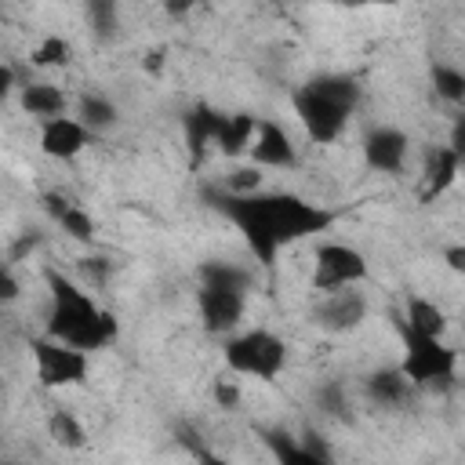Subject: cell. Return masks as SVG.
<instances>
[{"label":"cell","mask_w":465,"mask_h":465,"mask_svg":"<svg viewBox=\"0 0 465 465\" xmlns=\"http://www.w3.org/2000/svg\"><path fill=\"white\" fill-rule=\"evenodd\" d=\"M262 440H265V447H269L276 465H338L331 458V450L316 440V432L291 436L287 429H265Z\"/></svg>","instance_id":"cell-12"},{"label":"cell","mask_w":465,"mask_h":465,"mask_svg":"<svg viewBox=\"0 0 465 465\" xmlns=\"http://www.w3.org/2000/svg\"><path fill=\"white\" fill-rule=\"evenodd\" d=\"M360 149H363V163L371 171L400 174L407 163V153H411V138H407V131H400L392 124H374V127H367Z\"/></svg>","instance_id":"cell-10"},{"label":"cell","mask_w":465,"mask_h":465,"mask_svg":"<svg viewBox=\"0 0 465 465\" xmlns=\"http://www.w3.org/2000/svg\"><path fill=\"white\" fill-rule=\"evenodd\" d=\"M29 62H33L36 69H65V65H73V44H69L65 36H58V33H47V36L33 47Z\"/></svg>","instance_id":"cell-25"},{"label":"cell","mask_w":465,"mask_h":465,"mask_svg":"<svg viewBox=\"0 0 465 465\" xmlns=\"http://www.w3.org/2000/svg\"><path fill=\"white\" fill-rule=\"evenodd\" d=\"M200 200L218 211L225 222L236 225V232L243 236L247 251L262 262V265H276L280 251L305 240V236H316V232H327L334 225V211H327L323 203H312L298 193H283V189H262V193H251V196H229L222 193L218 185H207L200 189Z\"/></svg>","instance_id":"cell-1"},{"label":"cell","mask_w":465,"mask_h":465,"mask_svg":"<svg viewBox=\"0 0 465 465\" xmlns=\"http://www.w3.org/2000/svg\"><path fill=\"white\" fill-rule=\"evenodd\" d=\"M316 403H320V411L331 414V418H341V421L352 418L349 396H345V385H341V381H323V385L316 389Z\"/></svg>","instance_id":"cell-29"},{"label":"cell","mask_w":465,"mask_h":465,"mask_svg":"<svg viewBox=\"0 0 465 465\" xmlns=\"http://www.w3.org/2000/svg\"><path fill=\"white\" fill-rule=\"evenodd\" d=\"M44 211H47V214L58 222V229H62L69 240H76V243H91L94 232H98V225H94V218L87 214V207L73 203V200L62 196V193H44Z\"/></svg>","instance_id":"cell-19"},{"label":"cell","mask_w":465,"mask_h":465,"mask_svg":"<svg viewBox=\"0 0 465 465\" xmlns=\"http://www.w3.org/2000/svg\"><path fill=\"white\" fill-rule=\"evenodd\" d=\"M461 167H465V153L450 149L447 142H443V145H432V149L425 153V160H421V203L440 200V196L458 182Z\"/></svg>","instance_id":"cell-15"},{"label":"cell","mask_w":465,"mask_h":465,"mask_svg":"<svg viewBox=\"0 0 465 465\" xmlns=\"http://www.w3.org/2000/svg\"><path fill=\"white\" fill-rule=\"evenodd\" d=\"M29 356H33V371H36V381L40 389H76L87 381L91 374V356L73 349V345H62L47 334H36L29 338Z\"/></svg>","instance_id":"cell-6"},{"label":"cell","mask_w":465,"mask_h":465,"mask_svg":"<svg viewBox=\"0 0 465 465\" xmlns=\"http://www.w3.org/2000/svg\"><path fill=\"white\" fill-rule=\"evenodd\" d=\"M247 160L262 171H291V167H298V149H294V142L280 120L258 116V131H254V142L247 149Z\"/></svg>","instance_id":"cell-9"},{"label":"cell","mask_w":465,"mask_h":465,"mask_svg":"<svg viewBox=\"0 0 465 465\" xmlns=\"http://www.w3.org/2000/svg\"><path fill=\"white\" fill-rule=\"evenodd\" d=\"M254 131H258V116L254 113H222L218 116V131H214V153L225 156V160H236V156H247L251 142H254Z\"/></svg>","instance_id":"cell-18"},{"label":"cell","mask_w":465,"mask_h":465,"mask_svg":"<svg viewBox=\"0 0 465 465\" xmlns=\"http://www.w3.org/2000/svg\"><path fill=\"white\" fill-rule=\"evenodd\" d=\"M218 189L229 193V196H251V193H262L265 189V174L254 163H232V171L218 182Z\"/></svg>","instance_id":"cell-26"},{"label":"cell","mask_w":465,"mask_h":465,"mask_svg":"<svg viewBox=\"0 0 465 465\" xmlns=\"http://www.w3.org/2000/svg\"><path fill=\"white\" fill-rule=\"evenodd\" d=\"M360 98H363V87L352 73H316L309 76L294 94H291V105H294V116L305 131L309 142L316 145H331L345 134L352 113L360 109Z\"/></svg>","instance_id":"cell-3"},{"label":"cell","mask_w":465,"mask_h":465,"mask_svg":"<svg viewBox=\"0 0 465 465\" xmlns=\"http://www.w3.org/2000/svg\"><path fill=\"white\" fill-rule=\"evenodd\" d=\"M211 396H214V403H218L222 411H236V407H240V400H243V392H240V378H229V374L214 378Z\"/></svg>","instance_id":"cell-30"},{"label":"cell","mask_w":465,"mask_h":465,"mask_svg":"<svg viewBox=\"0 0 465 465\" xmlns=\"http://www.w3.org/2000/svg\"><path fill=\"white\" fill-rule=\"evenodd\" d=\"M400 341L403 356L396 367L414 389H450L458 381V349H450L443 338H429L400 323Z\"/></svg>","instance_id":"cell-5"},{"label":"cell","mask_w":465,"mask_h":465,"mask_svg":"<svg viewBox=\"0 0 465 465\" xmlns=\"http://www.w3.org/2000/svg\"><path fill=\"white\" fill-rule=\"evenodd\" d=\"M200 287L207 291H232V294H247L254 287V272L240 262H225V258H207L196 269Z\"/></svg>","instance_id":"cell-20"},{"label":"cell","mask_w":465,"mask_h":465,"mask_svg":"<svg viewBox=\"0 0 465 465\" xmlns=\"http://www.w3.org/2000/svg\"><path fill=\"white\" fill-rule=\"evenodd\" d=\"M429 84H432V94L440 102H447V105L465 102V73L454 62H432L429 65Z\"/></svg>","instance_id":"cell-24"},{"label":"cell","mask_w":465,"mask_h":465,"mask_svg":"<svg viewBox=\"0 0 465 465\" xmlns=\"http://www.w3.org/2000/svg\"><path fill=\"white\" fill-rule=\"evenodd\" d=\"M196 309H200V323L207 334L214 338H229L240 331L243 316H247V294H232V291H196Z\"/></svg>","instance_id":"cell-11"},{"label":"cell","mask_w":465,"mask_h":465,"mask_svg":"<svg viewBox=\"0 0 465 465\" xmlns=\"http://www.w3.org/2000/svg\"><path fill=\"white\" fill-rule=\"evenodd\" d=\"M44 283H47V316H44L47 338L73 345L87 356L109 349L120 338V320L73 276L58 269H44Z\"/></svg>","instance_id":"cell-2"},{"label":"cell","mask_w":465,"mask_h":465,"mask_svg":"<svg viewBox=\"0 0 465 465\" xmlns=\"http://www.w3.org/2000/svg\"><path fill=\"white\" fill-rule=\"evenodd\" d=\"M443 262H447L454 272H465V247H461V243H450V247L443 251Z\"/></svg>","instance_id":"cell-34"},{"label":"cell","mask_w":465,"mask_h":465,"mask_svg":"<svg viewBox=\"0 0 465 465\" xmlns=\"http://www.w3.org/2000/svg\"><path fill=\"white\" fill-rule=\"evenodd\" d=\"M400 323L411 327V331H418V334H429V338H443L447 327H450L447 312H443L432 298H421V294H407V302H403V320H400Z\"/></svg>","instance_id":"cell-21"},{"label":"cell","mask_w":465,"mask_h":465,"mask_svg":"<svg viewBox=\"0 0 465 465\" xmlns=\"http://www.w3.org/2000/svg\"><path fill=\"white\" fill-rule=\"evenodd\" d=\"M363 396L381 411H403L411 403V396H414V385L392 363V367H378V371L363 374Z\"/></svg>","instance_id":"cell-16"},{"label":"cell","mask_w":465,"mask_h":465,"mask_svg":"<svg viewBox=\"0 0 465 465\" xmlns=\"http://www.w3.org/2000/svg\"><path fill=\"white\" fill-rule=\"evenodd\" d=\"M287 341L269 327H247L222 338V363L232 378L276 381L287 367Z\"/></svg>","instance_id":"cell-4"},{"label":"cell","mask_w":465,"mask_h":465,"mask_svg":"<svg viewBox=\"0 0 465 465\" xmlns=\"http://www.w3.org/2000/svg\"><path fill=\"white\" fill-rule=\"evenodd\" d=\"M371 272L367 258L360 247L341 243V240H320L312 251V291L316 294H331V291H345L363 283Z\"/></svg>","instance_id":"cell-7"},{"label":"cell","mask_w":465,"mask_h":465,"mask_svg":"<svg viewBox=\"0 0 465 465\" xmlns=\"http://www.w3.org/2000/svg\"><path fill=\"white\" fill-rule=\"evenodd\" d=\"M87 22H91V29H94V36L102 44H109V40L120 36V11L109 0H91L87 4Z\"/></svg>","instance_id":"cell-27"},{"label":"cell","mask_w":465,"mask_h":465,"mask_svg":"<svg viewBox=\"0 0 465 465\" xmlns=\"http://www.w3.org/2000/svg\"><path fill=\"white\" fill-rule=\"evenodd\" d=\"M18 105L36 124L54 120V116H69V94L58 84H51V80H29V84H22L18 87Z\"/></svg>","instance_id":"cell-17"},{"label":"cell","mask_w":465,"mask_h":465,"mask_svg":"<svg viewBox=\"0 0 465 465\" xmlns=\"http://www.w3.org/2000/svg\"><path fill=\"white\" fill-rule=\"evenodd\" d=\"M182 443L189 447V454H193V461H196V465H232L225 454L211 450L207 443H200V440H193V436H182Z\"/></svg>","instance_id":"cell-32"},{"label":"cell","mask_w":465,"mask_h":465,"mask_svg":"<svg viewBox=\"0 0 465 465\" xmlns=\"http://www.w3.org/2000/svg\"><path fill=\"white\" fill-rule=\"evenodd\" d=\"M109 276H113V262L109 258H102V254H84L80 262H76V283L84 287V291H98V287H105L109 283Z\"/></svg>","instance_id":"cell-28"},{"label":"cell","mask_w":465,"mask_h":465,"mask_svg":"<svg viewBox=\"0 0 465 465\" xmlns=\"http://www.w3.org/2000/svg\"><path fill=\"white\" fill-rule=\"evenodd\" d=\"M73 116H76L94 138L120 124V109H116V102L105 98V94H98V91H84V94L76 98V113H73Z\"/></svg>","instance_id":"cell-22"},{"label":"cell","mask_w":465,"mask_h":465,"mask_svg":"<svg viewBox=\"0 0 465 465\" xmlns=\"http://www.w3.org/2000/svg\"><path fill=\"white\" fill-rule=\"evenodd\" d=\"M15 87H18V76H15V69H11V65L0 58V102H7Z\"/></svg>","instance_id":"cell-33"},{"label":"cell","mask_w":465,"mask_h":465,"mask_svg":"<svg viewBox=\"0 0 465 465\" xmlns=\"http://www.w3.org/2000/svg\"><path fill=\"white\" fill-rule=\"evenodd\" d=\"M218 116L222 109H214L211 102H193L182 113V138H185V153H189V167H200L207 160V153L214 149V131H218Z\"/></svg>","instance_id":"cell-14"},{"label":"cell","mask_w":465,"mask_h":465,"mask_svg":"<svg viewBox=\"0 0 465 465\" xmlns=\"http://www.w3.org/2000/svg\"><path fill=\"white\" fill-rule=\"evenodd\" d=\"M367 312H371L367 294L356 291V287H345V291L320 294V302L312 305L309 320H312L323 334H352L356 327H363Z\"/></svg>","instance_id":"cell-8"},{"label":"cell","mask_w":465,"mask_h":465,"mask_svg":"<svg viewBox=\"0 0 465 465\" xmlns=\"http://www.w3.org/2000/svg\"><path fill=\"white\" fill-rule=\"evenodd\" d=\"M36 142H40V153L47 160H76L94 142V134L76 116H54V120L40 124Z\"/></svg>","instance_id":"cell-13"},{"label":"cell","mask_w":465,"mask_h":465,"mask_svg":"<svg viewBox=\"0 0 465 465\" xmlns=\"http://www.w3.org/2000/svg\"><path fill=\"white\" fill-rule=\"evenodd\" d=\"M22 298V280H18V272L7 265V262H0V309L4 305H15Z\"/></svg>","instance_id":"cell-31"},{"label":"cell","mask_w":465,"mask_h":465,"mask_svg":"<svg viewBox=\"0 0 465 465\" xmlns=\"http://www.w3.org/2000/svg\"><path fill=\"white\" fill-rule=\"evenodd\" d=\"M47 436H51V443L62 447V450H84V447H87V429H84V421H80L73 411H65V407H54V411L47 414Z\"/></svg>","instance_id":"cell-23"}]
</instances>
